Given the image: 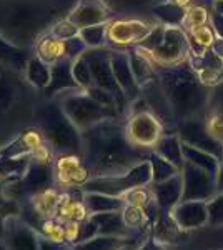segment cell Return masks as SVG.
<instances>
[{
  "mask_svg": "<svg viewBox=\"0 0 223 250\" xmlns=\"http://www.w3.org/2000/svg\"><path fill=\"white\" fill-rule=\"evenodd\" d=\"M150 188H152L153 199H155L158 207L162 208V212H170L182 200V193H183L182 172L172 179L163 180V182H152Z\"/></svg>",
  "mask_w": 223,
  "mask_h": 250,
  "instance_id": "obj_17",
  "label": "cell"
},
{
  "mask_svg": "<svg viewBox=\"0 0 223 250\" xmlns=\"http://www.w3.org/2000/svg\"><path fill=\"white\" fill-rule=\"evenodd\" d=\"M153 182L152 175V164L150 160H142L132 168H128L123 173H117V175H99L92 177L87 180L82 187L85 192H100L107 193V195L122 197L132 188L137 187H148Z\"/></svg>",
  "mask_w": 223,
  "mask_h": 250,
  "instance_id": "obj_6",
  "label": "cell"
},
{
  "mask_svg": "<svg viewBox=\"0 0 223 250\" xmlns=\"http://www.w3.org/2000/svg\"><path fill=\"white\" fill-rule=\"evenodd\" d=\"M186 10H188V7L178 5V3L173 2H160L152 7L153 15L160 20L162 25H167V27L183 25L186 19Z\"/></svg>",
  "mask_w": 223,
  "mask_h": 250,
  "instance_id": "obj_25",
  "label": "cell"
},
{
  "mask_svg": "<svg viewBox=\"0 0 223 250\" xmlns=\"http://www.w3.org/2000/svg\"><path fill=\"white\" fill-rule=\"evenodd\" d=\"M65 94L67 95H63L59 100L60 107L63 108L67 117L77 125L80 132L87 130L92 125L102 122V120L115 119L119 115L117 108H110L99 104L83 88H77V90L65 92Z\"/></svg>",
  "mask_w": 223,
  "mask_h": 250,
  "instance_id": "obj_5",
  "label": "cell"
},
{
  "mask_svg": "<svg viewBox=\"0 0 223 250\" xmlns=\"http://www.w3.org/2000/svg\"><path fill=\"white\" fill-rule=\"evenodd\" d=\"M208 208V227H223V192H217L206 202Z\"/></svg>",
  "mask_w": 223,
  "mask_h": 250,
  "instance_id": "obj_34",
  "label": "cell"
},
{
  "mask_svg": "<svg viewBox=\"0 0 223 250\" xmlns=\"http://www.w3.org/2000/svg\"><path fill=\"white\" fill-rule=\"evenodd\" d=\"M217 188H218V192H223V160L220 162V168H218V175H217Z\"/></svg>",
  "mask_w": 223,
  "mask_h": 250,
  "instance_id": "obj_44",
  "label": "cell"
},
{
  "mask_svg": "<svg viewBox=\"0 0 223 250\" xmlns=\"http://www.w3.org/2000/svg\"><path fill=\"white\" fill-rule=\"evenodd\" d=\"M72 63L74 60L63 57L57 60L55 63H52V77L50 83L45 88L48 97H54L57 94H65V92L77 90V88H82L79 83L75 82L74 74H72Z\"/></svg>",
  "mask_w": 223,
  "mask_h": 250,
  "instance_id": "obj_18",
  "label": "cell"
},
{
  "mask_svg": "<svg viewBox=\"0 0 223 250\" xmlns=\"http://www.w3.org/2000/svg\"><path fill=\"white\" fill-rule=\"evenodd\" d=\"M25 79L30 85H34L35 88H45L50 83V77H52V65L47 63L40 55L34 54L30 55L25 67Z\"/></svg>",
  "mask_w": 223,
  "mask_h": 250,
  "instance_id": "obj_24",
  "label": "cell"
},
{
  "mask_svg": "<svg viewBox=\"0 0 223 250\" xmlns=\"http://www.w3.org/2000/svg\"><path fill=\"white\" fill-rule=\"evenodd\" d=\"M183 235L185 230H182L170 212H162L152 225V237L167 247L182 242Z\"/></svg>",
  "mask_w": 223,
  "mask_h": 250,
  "instance_id": "obj_19",
  "label": "cell"
},
{
  "mask_svg": "<svg viewBox=\"0 0 223 250\" xmlns=\"http://www.w3.org/2000/svg\"><path fill=\"white\" fill-rule=\"evenodd\" d=\"M107 29H108V23H99V25L85 27V29H80L79 37L83 40L85 45L88 48H102L105 47V42L108 40Z\"/></svg>",
  "mask_w": 223,
  "mask_h": 250,
  "instance_id": "obj_29",
  "label": "cell"
},
{
  "mask_svg": "<svg viewBox=\"0 0 223 250\" xmlns=\"http://www.w3.org/2000/svg\"><path fill=\"white\" fill-rule=\"evenodd\" d=\"M108 2H113L117 5H143V3H150L153 0H108Z\"/></svg>",
  "mask_w": 223,
  "mask_h": 250,
  "instance_id": "obj_43",
  "label": "cell"
},
{
  "mask_svg": "<svg viewBox=\"0 0 223 250\" xmlns=\"http://www.w3.org/2000/svg\"><path fill=\"white\" fill-rule=\"evenodd\" d=\"M12 250H37L39 242L34 237V232L30 229H27V225H23L22 229H15L14 233H10L9 237Z\"/></svg>",
  "mask_w": 223,
  "mask_h": 250,
  "instance_id": "obj_30",
  "label": "cell"
},
{
  "mask_svg": "<svg viewBox=\"0 0 223 250\" xmlns=\"http://www.w3.org/2000/svg\"><path fill=\"white\" fill-rule=\"evenodd\" d=\"M88 170L93 177L123 173L143 159L142 147H135L127 137V127L115 119H107L82 132Z\"/></svg>",
  "mask_w": 223,
  "mask_h": 250,
  "instance_id": "obj_1",
  "label": "cell"
},
{
  "mask_svg": "<svg viewBox=\"0 0 223 250\" xmlns=\"http://www.w3.org/2000/svg\"><path fill=\"white\" fill-rule=\"evenodd\" d=\"M37 55H40L47 63H55L57 60L67 57V40H60L47 34L37 43Z\"/></svg>",
  "mask_w": 223,
  "mask_h": 250,
  "instance_id": "obj_27",
  "label": "cell"
},
{
  "mask_svg": "<svg viewBox=\"0 0 223 250\" xmlns=\"http://www.w3.org/2000/svg\"><path fill=\"white\" fill-rule=\"evenodd\" d=\"M148 160H150V164H152L153 182H163V180L172 179V177H175L177 173L182 172L177 165L168 162L167 159H163V157L155 154V152H152V154H150Z\"/></svg>",
  "mask_w": 223,
  "mask_h": 250,
  "instance_id": "obj_28",
  "label": "cell"
},
{
  "mask_svg": "<svg viewBox=\"0 0 223 250\" xmlns=\"http://www.w3.org/2000/svg\"><path fill=\"white\" fill-rule=\"evenodd\" d=\"M135 250H168V247L163 244H160V242L155 240L152 235H150L148 239H145L143 244H142L140 247H137Z\"/></svg>",
  "mask_w": 223,
  "mask_h": 250,
  "instance_id": "obj_40",
  "label": "cell"
},
{
  "mask_svg": "<svg viewBox=\"0 0 223 250\" xmlns=\"http://www.w3.org/2000/svg\"><path fill=\"white\" fill-rule=\"evenodd\" d=\"M123 200L125 204L128 205H137V207H143L145 210L150 207L152 204H155V199H153V193H152V188L148 187H137V188H132L128 190L127 193H123Z\"/></svg>",
  "mask_w": 223,
  "mask_h": 250,
  "instance_id": "obj_33",
  "label": "cell"
},
{
  "mask_svg": "<svg viewBox=\"0 0 223 250\" xmlns=\"http://www.w3.org/2000/svg\"><path fill=\"white\" fill-rule=\"evenodd\" d=\"M210 22V12L206 7L203 5H195L188 7V10H186V19L183 22V30L188 32V30H193L197 29V27H202V25H206V23Z\"/></svg>",
  "mask_w": 223,
  "mask_h": 250,
  "instance_id": "obj_32",
  "label": "cell"
},
{
  "mask_svg": "<svg viewBox=\"0 0 223 250\" xmlns=\"http://www.w3.org/2000/svg\"><path fill=\"white\" fill-rule=\"evenodd\" d=\"M153 27L143 20H113L108 22L107 39L115 45H137L152 32Z\"/></svg>",
  "mask_w": 223,
  "mask_h": 250,
  "instance_id": "obj_12",
  "label": "cell"
},
{
  "mask_svg": "<svg viewBox=\"0 0 223 250\" xmlns=\"http://www.w3.org/2000/svg\"><path fill=\"white\" fill-rule=\"evenodd\" d=\"M210 25H212V29L215 30V34L223 39V15L213 10L212 14H210Z\"/></svg>",
  "mask_w": 223,
  "mask_h": 250,
  "instance_id": "obj_39",
  "label": "cell"
},
{
  "mask_svg": "<svg viewBox=\"0 0 223 250\" xmlns=\"http://www.w3.org/2000/svg\"><path fill=\"white\" fill-rule=\"evenodd\" d=\"M213 10L223 15V0H215V2H213Z\"/></svg>",
  "mask_w": 223,
  "mask_h": 250,
  "instance_id": "obj_45",
  "label": "cell"
},
{
  "mask_svg": "<svg viewBox=\"0 0 223 250\" xmlns=\"http://www.w3.org/2000/svg\"><path fill=\"white\" fill-rule=\"evenodd\" d=\"M17 99V88L5 74H0V112L9 110Z\"/></svg>",
  "mask_w": 223,
  "mask_h": 250,
  "instance_id": "obj_35",
  "label": "cell"
},
{
  "mask_svg": "<svg viewBox=\"0 0 223 250\" xmlns=\"http://www.w3.org/2000/svg\"><path fill=\"white\" fill-rule=\"evenodd\" d=\"M39 250H67L63 247V244H57L48 239H42L39 242Z\"/></svg>",
  "mask_w": 223,
  "mask_h": 250,
  "instance_id": "obj_41",
  "label": "cell"
},
{
  "mask_svg": "<svg viewBox=\"0 0 223 250\" xmlns=\"http://www.w3.org/2000/svg\"><path fill=\"white\" fill-rule=\"evenodd\" d=\"M186 35H188L192 40H195L198 45H202L205 48H210L215 37H217V34H215V30L212 29V25H208V23H206V25H202V27H197V29H193V30H188Z\"/></svg>",
  "mask_w": 223,
  "mask_h": 250,
  "instance_id": "obj_37",
  "label": "cell"
},
{
  "mask_svg": "<svg viewBox=\"0 0 223 250\" xmlns=\"http://www.w3.org/2000/svg\"><path fill=\"white\" fill-rule=\"evenodd\" d=\"M125 127H127L128 140L135 147L142 148H153L160 137L163 135V125L150 108L132 114Z\"/></svg>",
  "mask_w": 223,
  "mask_h": 250,
  "instance_id": "obj_9",
  "label": "cell"
},
{
  "mask_svg": "<svg viewBox=\"0 0 223 250\" xmlns=\"http://www.w3.org/2000/svg\"><path fill=\"white\" fill-rule=\"evenodd\" d=\"M28 59H30L28 48L17 45L0 34V63L14 70H25Z\"/></svg>",
  "mask_w": 223,
  "mask_h": 250,
  "instance_id": "obj_21",
  "label": "cell"
},
{
  "mask_svg": "<svg viewBox=\"0 0 223 250\" xmlns=\"http://www.w3.org/2000/svg\"><path fill=\"white\" fill-rule=\"evenodd\" d=\"M182 230H197L208 224V208L205 200H180L170 210Z\"/></svg>",
  "mask_w": 223,
  "mask_h": 250,
  "instance_id": "obj_13",
  "label": "cell"
},
{
  "mask_svg": "<svg viewBox=\"0 0 223 250\" xmlns=\"http://www.w3.org/2000/svg\"><path fill=\"white\" fill-rule=\"evenodd\" d=\"M177 134L183 144H188L192 147L208 152V154L217 157L220 162L223 160V144L222 140L215 139L210 134L205 122V117L203 119H200V117H190V119L178 120Z\"/></svg>",
  "mask_w": 223,
  "mask_h": 250,
  "instance_id": "obj_8",
  "label": "cell"
},
{
  "mask_svg": "<svg viewBox=\"0 0 223 250\" xmlns=\"http://www.w3.org/2000/svg\"><path fill=\"white\" fill-rule=\"evenodd\" d=\"M23 184H25L27 190H32L34 193L47 190L52 187L54 182V173L50 170L48 162H39V160H30L25 175H23Z\"/></svg>",
  "mask_w": 223,
  "mask_h": 250,
  "instance_id": "obj_20",
  "label": "cell"
},
{
  "mask_svg": "<svg viewBox=\"0 0 223 250\" xmlns=\"http://www.w3.org/2000/svg\"><path fill=\"white\" fill-rule=\"evenodd\" d=\"M182 177H183L182 200H205V202H208L218 192L217 177L190 162H185L183 168H182Z\"/></svg>",
  "mask_w": 223,
  "mask_h": 250,
  "instance_id": "obj_11",
  "label": "cell"
},
{
  "mask_svg": "<svg viewBox=\"0 0 223 250\" xmlns=\"http://www.w3.org/2000/svg\"><path fill=\"white\" fill-rule=\"evenodd\" d=\"M153 152L158 155H162L163 159H167L168 162H172L173 165H177L178 168H183L185 159H183V152H182V140L178 134H163L160 137V140L155 144Z\"/></svg>",
  "mask_w": 223,
  "mask_h": 250,
  "instance_id": "obj_23",
  "label": "cell"
},
{
  "mask_svg": "<svg viewBox=\"0 0 223 250\" xmlns=\"http://www.w3.org/2000/svg\"><path fill=\"white\" fill-rule=\"evenodd\" d=\"M110 63H112L113 75H115L117 82H119L120 88L123 90L127 100L139 99L142 87L139 85V82H137L135 75H133L128 54H125V52H112Z\"/></svg>",
  "mask_w": 223,
  "mask_h": 250,
  "instance_id": "obj_15",
  "label": "cell"
},
{
  "mask_svg": "<svg viewBox=\"0 0 223 250\" xmlns=\"http://www.w3.org/2000/svg\"><path fill=\"white\" fill-rule=\"evenodd\" d=\"M188 54L190 43L186 32L182 27H167L162 45L152 52V60L155 62V65L160 67L177 65L186 60Z\"/></svg>",
  "mask_w": 223,
  "mask_h": 250,
  "instance_id": "obj_10",
  "label": "cell"
},
{
  "mask_svg": "<svg viewBox=\"0 0 223 250\" xmlns=\"http://www.w3.org/2000/svg\"><path fill=\"white\" fill-rule=\"evenodd\" d=\"M186 60L195 70L198 79L206 87L213 88L215 85L222 82V70H223V60L218 59L212 50H206L203 55H192L188 54Z\"/></svg>",
  "mask_w": 223,
  "mask_h": 250,
  "instance_id": "obj_16",
  "label": "cell"
},
{
  "mask_svg": "<svg viewBox=\"0 0 223 250\" xmlns=\"http://www.w3.org/2000/svg\"><path fill=\"white\" fill-rule=\"evenodd\" d=\"M48 34H50L52 37L60 39V40H70L74 37H79L80 29L74 22H70L68 19H63V20L55 22L54 25L50 27V32H48Z\"/></svg>",
  "mask_w": 223,
  "mask_h": 250,
  "instance_id": "obj_36",
  "label": "cell"
},
{
  "mask_svg": "<svg viewBox=\"0 0 223 250\" xmlns=\"http://www.w3.org/2000/svg\"><path fill=\"white\" fill-rule=\"evenodd\" d=\"M158 80L165 90L175 120L198 117L200 112L208 108L212 88L202 83L188 60L177 65L160 67Z\"/></svg>",
  "mask_w": 223,
  "mask_h": 250,
  "instance_id": "obj_3",
  "label": "cell"
},
{
  "mask_svg": "<svg viewBox=\"0 0 223 250\" xmlns=\"http://www.w3.org/2000/svg\"><path fill=\"white\" fill-rule=\"evenodd\" d=\"M222 144H223V140H222Z\"/></svg>",
  "mask_w": 223,
  "mask_h": 250,
  "instance_id": "obj_48",
  "label": "cell"
},
{
  "mask_svg": "<svg viewBox=\"0 0 223 250\" xmlns=\"http://www.w3.org/2000/svg\"><path fill=\"white\" fill-rule=\"evenodd\" d=\"M37 122L43 139L52 147L63 152H80L83 139L77 125L72 122L60 107V104H48L40 108L37 114Z\"/></svg>",
  "mask_w": 223,
  "mask_h": 250,
  "instance_id": "obj_4",
  "label": "cell"
},
{
  "mask_svg": "<svg viewBox=\"0 0 223 250\" xmlns=\"http://www.w3.org/2000/svg\"><path fill=\"white\" fill-rule=\"evenodd\" d=\"M182 152H183V159L185 162H190L197 167L203 168V170L210 172L213 177L218 175V168H220V160L217 159L215 155L208 154L205 150H200L197 147H192L188 144L182 142Z\"/></svg>",
  "mask_w": 223,
  "mask_h": 250,
  "instance_id": "obj_26",
  "label": "cell"
},
{
  "mask_svg": "<svg viewBox=\"0 0 223 250\" xmlns=\"http://www.w3.org/2000/svg\"><path fill=\"white\" fill-rule=\"evenodd\" d=\"M72 74H74L75 82L79 83L83 90H87V88L95 85V83H93L90 63L87 62V59H85L83 55L74 60V63H72Z\"/></svg>",
  "mask_w": 223,
  "mask_h": 250,
  "instance_id": "obj_31",
  "label": "cell"
},
{
  "mask_svg": "<svg viewBox=\"0 0 223 250\" xmlns=\"http://www.w3.org/2000/svg\"><path fill=\"white\" fill-rule=\"evenodd\" d=\"M74 22L79 29L99 25V23H108L110 20V9L105 0H79L75 9L67 17Z\"/></svg>",
  "mask_w": 223,
  "mask_h": 250,
  "instance_id": "obj_14",
  "label": "cell"
},
{
  "mask_svg": "<svg viewBox=\"0 0 223 250\" xmlns=\"http://www.w3.org/2000/svg\"><path fill=\"white\" fill-rule=\"evenodd\" d=\"M112 52L113 50H108V48H105V47L87 48V50L83 52V57L90 63L93 83H95L97 87L103 88V90L110 92V94L115 97L119 110H122V108L125 107V104H127V97H125L123 90L120 88L115 75H113L112 63H110Z\"/></svg>",
  "mask_w": 223,
  "mask_h": 250,
  "instance_id": "obj_7",
  "label": "cell"
},
{
  "mask_svg": "<svg viewBox=\"0 0 223 250\" xmlns=\"http://www.w3.org/2000/svg\"><path fill=\"white\" fill-rule=\"evenodd\" d=\"M210 50H212L218 59L223 60V39L217 35V37H215V40L212 42V45H210Z\"/></svg>",
  "mask_w": 223,
  "mask_h": 250,
  "instance_id": "obj_42",
  "label": "cell"
},
{
  "mask_svg": "<svg viewBox=\"0 0 223 250\" xmlns=\"http://www.w3.org/2000/svg\"><path fill=\"white\" fill-rule=\"evenodd\" d=\"M168 2H173V3H178V5H183V7H188L192 0H168Z\"/></svg>",
  "mask_w": 223,
  "mask_h": 250,
  "instance_id": "obj_46",
  "label": "cell"
},
{
  "mask_svg": "<svg viewBox=\"0 0 223 250\" xmlns=\"http://www.w3.org/2000/svg\"><path fill=\"white\" fill-rule=\"evenodd\" d=\"M222 80H223V70H222Z\"/></svg>",
  "mask_w": 223,
  "mask_h": 250,
  "instance_id": "obj_47",
  "label": "cell"
},
{
  "mask_svg": "<svg viewBox=\"0 0 223 250\" xmlns=\"http://www.w3.org/2000/svg\"><path fill=\"white\" fill-rule=\"evenodd\" d=\"M83 204L87 205L90 215L92 213H105V212H122L125 208V205H127L123 197L107 195V193H100V192H85Z\"/></svg>",
  "mask_w": 223,
  "mask_h": 250,
  "instance_id": "obj_22",
  "label": "cell"
},
{
  "mask_svg": "<svg viewBox=\"0 0 223 250\" xmlns=\"http://www.w3.org/2000/svg\"><path fill=\"white\" fill-rule=\"evenodd\" d=\"M206 114H213V115H218L223 119V80L218 83V85H215L212 88Z\"/></svg>",
  "mask_w": 223,
  "mask_h": 250,
  "instance_id": "obj_38",
  "label": "cell"
},
{
  "mask_svg": "<svg viewBox=\"0 0 223 250\" xmlns=\"http://www.w3.org/2000/svg\"><path fill=\"white\" fill-rule=\"evenodd\" d=\"M57 19V9L45 0H3L0 3V34L20 47L35 43Z\"/></svg>",
  "mask_w": 223,
  "mask_h": 250,
  "instance_id": "obj_2",
  "label": "cell"
}]
</instances>
